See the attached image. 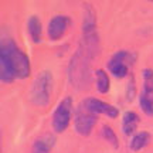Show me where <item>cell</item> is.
<instances>
[{"label": "cell", "instance_id": "cell-1", "mask_svg": "<svg viewBox=\"0 0 153 153\" xmlns=\"http://www.w3.org/2000/svg\"><path fill=\"white\" fill-rule=\"evenodd\" d=\"M28 55L10 37H3L0 44V81L11 84L14 79H26L30 76Z\"/></svg>", "mask_w": 153, "mask_h": 153}, {"label": "cell", "instance_id": "cell-2", "mask_svg": "<svg viewBox=\"0 0 153 153\" xmlns=\"http://www.w3.org/2000/svg\"><path fill=\"white\" fill-rule=\"evenodd\" d=\"M51 91H53V74L48 70H43L34 78L30 88L28 99L36 106L45 108L51 98Z\"/></svg>", "mask_w": 153, "mask_h": 153}, {"label": "cell", "instance_id": "cell-3", "mask_svg": "<svg viewBox=\"0 0 153 153\" xmlns=\"http://www.w3.org/2000/svg\"><path fill=\"white\" fill-rule=\"evenodd\" d=\"M72 119V98L65 97L55 106L51 116V126L55 133H62L68 129Z\"/></svg>", "mask_w": 153, "mask_h": 153}, {"label": "cell", "instance_id": "cell-4", "mask_svg": "<svg viewBox=\"0 0 153 153\" xmlns=\"http://www.w3.org/2000/svg\"><path fill=\"white\" fill-rule=\"evenodd\" d=\"M133 54L126 51V50H119L111 55V58L106 62V70L109 74L115 76V78H125L129 74V68L133 64Z\"/></svg>", "mask_w": 153, "mask_h": 153}, {"label": "cell", "instance_id": "cell-5", "mask_svg": "<svg viewBox=\"0 0 153 153\" xmlns=\"http://www.w3.org/2000/svg\"><path fill=\"white\" fill-rule=\"evenodd\" d=\"M142 91L139 92L137 101L139 108L146 116H153V70L143 68L142 71Z\"/></svg>", "mask_w": 153, "mask_h": 153}, {"label": "cell", "instance_id": "cell-6", "mask_svg": "<svg viewBox=\"0 0 153 153\" xmlns=\"http://www.w3.org/2000/svg\"><path fill=\"white\" fill-rule=\"evenodd\" d=\"M79 106H81L82 109H85L87 112H89V114L95 115V116L97 115H104V116L109 118V119H115V118L119 116V109L116 106L105 102L102 99L94 98V97L85 98L81 102Z\"/></svg>", "mask_w": 153, "mask_h": 153}, {"label": "cell", "instance_id": "cell-7", "mask_svg": "<svg viewBox=\"0 0 153 153\" xmlns=\"http://www.w3.org/2000/svg\"><path fill=\"white\" fill-rule=\"evenodd\" d=\"M71 26V17L67 14H57L50 19L47 24V37L50 41H58L64 37Z\"/></svg>", "mask_w": 153, "mask_h": 153}, {"label": "cell", "instance_id": "cell-8", "mask_svg": "<svg viewBox=\"0 0 153 153\" xmlns=\"http://www.w3.org/2000/svg\"><path fill=\"white\" fill-rule=\"evenodd\" d=\"M97 120H98V118L95 115L89 114L85 109H82L81 106H78L75 114H74V129L81 136H89L94 126L97 125Z\"/></svg>", "mask_w": 153, "mask_h": 153}, {"label": "cell", "instance_id": "cell-9", "mask_svg": "<svg viewBox=\"0 0 153 153\" xmlns=\"http://www.w3.org/2000/svg\"><path fill=\"white\" fill-rule=\"evenodd\" d=\"M140 122V118L136 112L133 111H126L122 116V132L125 136H132L135 135L137 129V125Z\"/></svg>", "mask_w": 153, "mask_h": 153}, {"label": "cell", "instance_id": "cell-10", "mask_svg": "<svg viewBox=\"0 0 153 153\" xmlns=\"http://www.w3.org/2000/svg\"><path fill=\"white\" fill-rule=\"evenodd\" d=\"M54 143L55 137L53 135H41L33 142L31 153H51Z\"/></svg>", "mask_w": 153, "mask_h": 153}, {"label": "cell", "instance_id": "cell-11", "mask_svg": "<svg viewBox=\"0 0 153 153\" xmlns=\"http://www.w3.org/2000/svg\"><path fill=\"white\" fill-rule=\"evenodd\" d=\"M27 33L28 37L31 38V41L38 44L41 41V36H43V26H41V20L38 16H30L27 20Z\"/></svg>", "mask_w": 153, "mask_h": 153}, {"label": "cell", "instance_id": "cell-12", "mask_svg": "<svg viewBox=\"0 0 153 153\" xmlns=\"http://www.w3.org/2000/svg\"><path fill=\"white\" fill-rule=\"evenodd\" d=\"M150 133L146 131H140V132H136L135 135L131 136V142H129V149L133 150V152H139L145 149L146 146L149 145L150 142Z\"/></svg>", "mask_w": 153, "mask_h": 153}, {"label": "cell", "instance_id": "cell-13", "mask_svg": "<svg viewBox=\"0 0 153 153\" xmlns=\"http://www.w3.org/2000/svg\"><path fill=\"white\" fill-rule=\"evenodd\" d=\"M95 87H97V91L99 94H104V95L109 92V89H111L109 75L102 68L95 70Z\"/></svg>", "mask_w": 153, "mask_h": 153}, {"label": "cell", "instance_id": "cell-14", "mask_svg": "<svg viewBox=\"0 0 153 153\" xmlns=\"http://www.w3.org/2000/svg\"><path fill=\"white\" fill-rule=\"evenodd\" d=\"M101 136L104 137L105 140L109 143L114 149L119 148V140H118V137H116V133H115L114 129H112L109 125H104L101 128Z\"/></svg>", "mask_w": 153, "mask_h": 153}, {"label": "cell", "instance_id": "cell-15", "mask_svg": "<svg viewBox=\"0 0 153 153\" xmlns=\"http://www.w3.org/2000/svg\"><path fill=\"white\" fill-rule=\"evenodd\" d=\"M135 92H136V89H135V81H133V78H131V81H129V84H128L126 99H128V101H132L133 97H135Z\"/></svg>", "mask_w": 153, "mask_h": 153}]
</instances>
